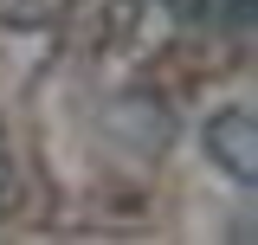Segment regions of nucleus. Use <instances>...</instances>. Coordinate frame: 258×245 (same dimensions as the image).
<instances>
[{
  "instance_id": "1",
  "label": "nucleus",
  "mask_w": 258,
  "mask_h": 245,
  "mask_svg": "<svg viewBox=\"0 0 258 245\" xmlns=\"http://www.w3.org/2000/svg\"><path fill=\"white\" fill-rule=\"evenodd\" d=\"M200 142H207V155L220 161L232 181H258V129H252L245 110H220L200 129Z\"/></svg>"
},
{
  "instance_id": "2",
  "label": "nucleus",
  "mask_w": 258,
  "mask_h": 245,
  "mask_svg": "<svg viewBox=\"0 0 258 245\" xmlns=\"http://www.w3.org/2000/svg\"><path fill=\"white\" fill-rule=\"evenodd\" d=\"M45 13H52V0H0V26H20V32L45 26Z\"/></svg>"
},
{
  "instance_id": "3",
  "label": "nucleus",
  "mask_w": 258,
  "mask_h": 245,
  "mask_svg": "<svg viewBox=\"0 0 258 245\" xmlns=\"http://www.w3.org/2000/svg\"><path fill=\"white\" fill-rule=\"evenodd\" d=\"M220 13H226V26H239V32H245V26H252V0H226V7H220Z\"/></svg>"
}]
</instances>
